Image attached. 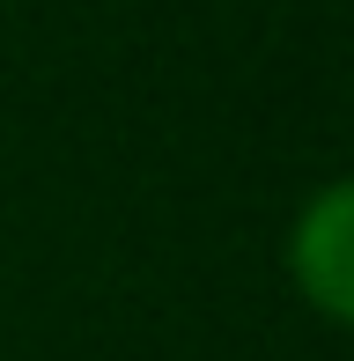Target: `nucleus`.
<instances>
[{
    "label": "nucleus",
    "mask_w": 354,
    "mask_h": 361,
    "mask_svg": "<svg viewBox=\"0 0 354 361\" xmlns=\"http://www.w3.org/2000/svg\"><path fill=\"white\" fill-rule=\"evenodd\" d=\"M288 281L303 288V302L354 324V177H332L295 207V221H288Z\"/></svg>",
    "instance_id": "f257e3e1"
}]
</instances>
